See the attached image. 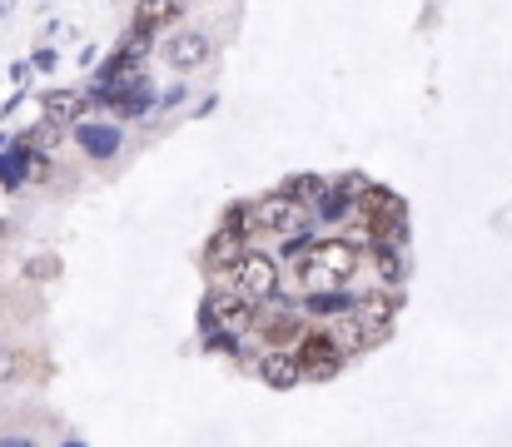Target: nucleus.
Here are the masks:
<instances>
[{"instance_id": "nucleus-1", "label": "nucleus", "mask_w": 512, "mask_h": 447, "mask_svg": "<svg viewBox=\"0 0 512 447\" xmlns=\"http://www.w3.org/2000/svg\"><path fill=\"white\" fill-rule=\"evenodd\" d=\"M304 224H309V204L294 199V194H269V199H259V204H239V209L224 219V229L239 234V239H244V234L294 239Z\"/></svg>"}, {"instance_id": "nucleus-2", "label": "nucleus", "mask_w": 512, "mask_h": 447, "mask_svg": "<svg viewBox=\"0 0 512 447\" xmlns=\"http://www.w3.org/2000/svg\"><path fill=\"white\" fill-rule=\"evenodd\" d=\"M358 244H348V239H319V244H309V254L299 259V284L309 289V294H329V289H343L353 274H358Z\"/></svg>"}, {"instance_id": "nucleus-3", "label": "nucleus", "mask_w": 512, "mask_h": 447, "mask_svg": "<svg viewBox=\"0 0 512 447\" xmlns=\"http://www.w3.org/2000/svg\"><path fill=\"white\" fill-rule=\"evenodd\" d=\"M224 279H229V294L249 298V303H254V298L279 294V264H274L269 254H254V249H244Z\"/></svg>"}, {"instance_id": "nucleus-4", "label": "nucleus", "mask_w": 512, "mask_h": 447, "mask_svg": "<svg viewBox=\"0 0 512 447\" xmlns=\"http://www.w3.org/2000/svg\"><path fill=\"white\" fill-rule=\"evenodd\" d=\"M358 219H363V229H368V239H378V244H393L398 234H403V199L398 194H383V189H368L363 199H358Z\"/></svg>"}, {"instance_id": "nucleus-5", "label": "nucleus", "mask_w": 512, "mask_h": 447, "mask_svg": "<svg viewBox=\"0 0 512 447\" xmlns=\"http://www.w3.org/2000/svg\"><path fill=\"white\" fill-rule=\"evenodd\" d=\"M294 368H299V378H334L343 368V348L334 333H324V328H314V333H304L299 338V348H294Z\"/></svg>"}, {"instance_id": "nucleus-6", "label": "nucleus", "mask_w": 512, "mask_h": 447, "mask_svg": "<svg viewBox=\"0 0 512 447\" xmlns=\"http://www.w3.org/2000/svg\"><path fill=\"white\" fill-rule=\"evenodd\" d=\"M204 323L219 333H249L254 328V303L239 294H214L204 303Z\"/></svg>"}, {"instance_id": "nucleus-7", "label": "nucleus", "mask_w": 512, "mask_h": 447, "mask_svg": "<svg viewBox=\"0 0 512 447\" xmlns=\"http://www.w3.org/2000/svg\"><path fill=\"white\" fill-rule=\"evenodd\" d=\"M388 323H393V298H383V294H368L358 303V313H353V328H358V343L363 348L383 343L388 338Z\"/></svg>"}, {"instance_id": "nucleus-8", "label": "nucleus", "mask_w": 512, "mask_h": 447, "mask_svg": "<svg viewBox=\"0 0 512 447\" xmlns=\"http://www.w3.org/2000/svg\"><path fill=\"white\" fill-rule=\"evenodd\" d=\"M170 65L174 70H199V65H209V55H214V40L209 35H199V30H184V35H174L170 40Z\"/></svg>"}, {"instance_id": "nucleus-9", "label": "nucleus", "mask_w": 512, "mask_h": 447, "mask_svg": "<svg viewBox=\"0 0 512 447\" xmlns=\"http://www.w3.org/2000/svg\"><path fill=\"white\" fill-rule=\"evenodd\" d=\"M244 254V239L239 234H229V229H219L214 239H209V249H204V269L214 274V279H224L229 269H234V259Z\"/></svg>"}, {"instance_id": "nucleus-10", "label": "nucleus", "mask_w": 512, "mask_h": 447, "mask_svg": "<svg viewBox=\"0 0 512 447\" xmlns=\"http://www.w3.org/2000/svg\"><path fill=\"white\" fill-rule=\"evenodd\" d=\"M179 10H184V0H140V15H135V35H155V30H165L179 20Z\"/></svg>"}, {"instance_id": "nucleus-11", "label": "nucleus", "mask_w": 512, "mask_h": 447, "mask_svg": "<svg viewBox=\"0 0 512 447\" xmlns=\"http://www.w3.org/2000/svg\"><path fill=\"white\" fill-rule=\"evenodd\" d=\"M259 333H264L269 348H284V343H299V338H304V323H299L294 313H274V318H264Z\"/></svg>"}, {"instance_id": "nucleus-12", "label": "nucleus", "mask_w": 512, "mask_h": 447, "mask_svg": "<svg viewBox=\"0 0 512 447\" xmlns=\"http://www.w3.org/2000/svg\"><path fill=\"white\" fill-rule=\"evenodd\" d=\"M259 373H264V383H274V388H294V383H299L294 358H289V353H279V348L259 358Z\"/></svg>"}, {"instance_id": "nucleus-13", "label": "nucleus", "mask_w": 512, "mask_h": 447, "mask_svg": "<svg viewBox=\"0 0 512 447\" xmlns=\"http://www.w3.org/2000/svg\"><path fill=\"white\" fill-rule=\"evenodd\" d=\"M20 363H25L20 353H0V383H5V378H15V373H20Z\"/></svg>"}]
</instances>
